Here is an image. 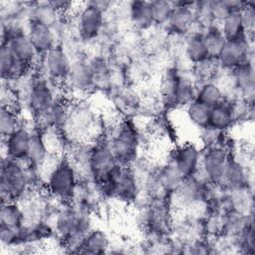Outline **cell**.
I'll use <instances>...</instances> for the list:
<instances>
[{
  "instance_id": "obj_1",
  "label": "cell",
  "mask_w": 255,
  "mask_h": 255,
  "mask_svg": "<svg viewBox=\"0 0 255 255\" xmlns=\"http://www.w3.org/2000/svg\"><path fill=\"white\" fill-rule=\"evenodd\" d=\"M78 175L75 165L68 157L58 160L47 179V189L56 199L70 203L77 194Z\"/></svg>"
},
{
  "instance_id": "obj_2",
  "label": "cell",
  "mask_w": 255,
  "mask_h": 255,
  "mask_svg": "<svg viewBox=\"0 0 255 255\" xmlns=\"http://www.w3.org/2000/svg\"><path fill=\"white\" fill-rule=\"evenodd\" d=\"M26 168L20 160L6 157L1 167V197L2 202L16 201L21 198L29 186Z\"/></svg>"
},
{
  "instance_id": "obj_3",
  "label": "cell",
  "mask_w": 255,
  "mask_h": 255,
  "mask_svg": "<svg viewBox=\"0 0 255 255\" xmlns=\"http://www.w3.org/2000/svg\"><path fill=\"white\" fill-rule=\"evenodd\" d=\"M110 144L118 164L129 166L134 161L139 146V135L134 126L129 122L124 123Z\"/></svg>"
},
{
  "instance_id": "obj_4",
  "label": "cell",
  "mask_w": 255,
  "mask_h": 255,
  "mask_svg": "<svg viewBox=\"0 0 255 255\" xmlns=\"http://www.w3.org/2000/svg\"><path fill=\"white\" fill-rule=\"evenodd\" d=\"M102 184L110 195L122 200H133L136 197V178L129 166L118 164Z\"/></svg>"
},
{
  "instance_id": "obj_5",
  "label": "cell",
  "mask_w": 255,
  "mask_h": 255,
  "mask_svg": "<svg viewBox=\"0 0 255 255\" xmlns=\"http://www.w3.org/2000/svg\"><path fill=\"white\" fill-rule=\"evenodd\" d=\"M118 165L111 144L106 140L95 143L89 149L87 166L90 174L102 183Z\"/></svg>"
},
{
  "instance_id": "obj_6",
  "label": "cell",
  "mask_w": 255,
  "mask_h": 255,
  "mask_svg": "<svg viewBox=\"0 0 255 255\" xmlns=\"http://www.w3.org/2000/svg\"><path fill=\"white\" fill-rule=\"evenodd\" d=\"M228 158L227 152L221 146H208L201 155L199 164V170L202 172L204 179L214 184L221 183Z\"/></svg>"
},
{
  "instance_id": "obj_7",
  "label": "cell",
  "mask_w": 255,
  "mask_h": 255,
  "mask_svg": "<svg viewBox=\"0 0 255 255\" xmlns=\"http://www.w3.org/2000/svg\"><path fill=\"white\" fill-rule=\"evenodd\" d=\"M56 102L51 86L45 80H36L29 87L27 106L36 118H41Z\"/></svg>"
},
{
  "instance_id": "obj_8",
  "label": "cell",
  "mask_w": 255,
  "mask_h": 255,
  "mask_svg": "<svg viewBox=\"0 0 255 255\" xmlns=\"http://www.w3.org/2000/svg\"><path fill=\"white\" fill-rule=\"evenodd\" d=\"M104 10L97 2L86 3L79 14V32L85 40L98 37L104 27Z\"/></svg>"
},
{
  "instance_id": "obj_9",
  "label": "cell",
  "mask_w": 255,
  "mask_h": 255,
  "mask_svg": "<svg viewBox=\"0 0 255 255\" xmlns=\"http://www.w3.org/2000/svg\"><path fill=\"white\" fill-rule=\"evenodd\" d=\"M250 46L248 38L227 41L218 59V64L226 70H235L250 63Z\"/></svg>"
},
{
  "instance_id": "obj_10",
  "label": "cell",
  "mask_w": 255,
  "mask_h": 255,
  "mask_svg": "<svg viewBox=\"0 0 255 255\" xmlns=\"http://www.w3.org/2000/svg\"><path fill=\"white\" fill-rule=\"evenodd\" d=\"M43 57V65L48 77L52 80H67L72 67V60L65 48L57 44Z\"/></svg>"
},
{
  "instance_id": "obj_11",
  "label": "cell",
  "mask_w": 255,
  "mask_h": 255,
  "mask_svg": "<svg viewBox=\"0 0 255 255\" xmlns=\"http://www.w3.org/2000/svg\"><path fill=\"white\" fill-rule=\"evenodd\" d=\"M25 32L39 56H44L57 45L53 27L34 18H29Z\"/></svg>"
},
{
  "instance_id": "obj_12",
  "label": "cell",
  "mask_w": 255,
  "mask_h": 255,
  "mask_svg": "<svg viewBox=\"0 0 255 255\" xmlns=\"http://www.w3.org/2000/svg\"><path fill=\"white\" fill-rule=\"evenodd\" d=\"M194 4L195 2L190 1L172 2L174 8L166 24L171 32L177 35H183L190 32L191 28L196 23L193 12Z\"/></svg>"
},
{
  "instance_id": "obj_13",
  "label": "cell",
  "mask_w": 255,
  "mask_h": 255,
  "mask_svg": "<svg viewBox=\"0 0 255 255\" xmlns=\"http://www.w3.org/2000/svg\"><path fill=\"white\" fill-rule=\"evenodd\" d=\"M172 158V164L180 174L183 177H190L199 167L201 154L196 145L185 143L175 149Z\"/></svg>"
},
{
  "instance_id": "obj_14",
  "label": "cell",
  "mask_w": 255,
  "mask_h": 255,
  "mask_svg": "<svg viewBox=\"0 0 255 255\" xmlns=\"http://www.w3.org/2000/svg\"><path fill=\"white\" fill-rule=\"evenodd\" d=\"M2 44H6L15 58L25 66L31 68L32 65L35 63L37 56V52L35 51L32 43L30 42L26 32L17 33L7 40L3 41Z\"/></svg>"
},
{
  "instance_id": "obj_15",
  "label": "cell",
  "mask_w": 255,
  "mask_h": 255,
  "mask_svg": "<svg viewBox=\"0 0 255 255\" xmlns=\"http://www.w3.org/2000/svg\"><path fill=\"white\" fill-rule=\"evenodd\" d=\"M31 138V131L23 125L8 137L3 138L6 157L23 160L26 158Z\"/></svg>"
},
{
  "instance_id": "obj_16",
  "label": "cell",
  "mask_w": 255,
  "mask_h": 255,
  "mask_svg": "<svg viewBox=\"0 0 255 255\" xmlns=\"http://www.w3.org/2000/svg\"><path fill=\"white\" fill-rule=\"evenodd\" d=\"M67 81L71 88L78 92H88L95 87L92 65L84 60L73 62Z\"/></svg>"
},
{
  "instance_id": "obj_17",
  "label": "cell",
  "mask_w": 255,
  "mask_h": 255,
  "mask_svg": "<svg viewBox=\"0 0 255 255\" xmlns=\"http://www.w3.org/2000/svg\"><path fill=\"white\" fill-rule=\"evenodd\" d=\"M31 68L20 63L6 44H1L0 49V72L3 81L19 80Z\"/></svg>"
},
{
  "instance_id": "obj_18",
  "label": "cell",
  "mask_w": 255,
  "mask_h": 255,
  "mask_svg": "<svg viewBox=\"0 0 255 255\" xmlns=\"http://www.w3.org/2000/svg\"><path fill=\"white\" fill-rule=\"evenodd\" d=\"M49 149L44 135L38 131L31 132V138L26 156L27 162L37 168H41L48 160Z\"/></svg>"
},
{
  "instance_id": "obj_19",
  "label": "cell",
  "mask_w": 255,
  "mask_h": 255,
  "mask_svg": "<svg viewBox=\"0 0 255 255\" xmlns=\"http://www.w3.org/2000/svg\"><path fill=\"white\" fill-rule=\"evenodd\" d=\"M184 53L188 61L195 65H201L210 60L202 33H192L188 35L184 43Z\"/></svg>"
},
{
  "instance_id": "obj_20",
  "label": "cell",
  "mask_w": 255,
  "mask_h": 255,
  "mask_svg": "<svg viewBox=\"0 0 255 255\" xmlns=\"http://www.w3.org/2000/svg\"><path fill=\"white\" fill-rule=\"evenodd\" d=\"M226 41H234L242 38H248L245 34L241 20L240 10L230 11L218 25Z\"/></svg>"
},
{
  "instance_id": "obj_21",
  "label": "cell",
  "mask_w": 255,
  "mask_h": 255,
  "mask_svg": "<svg viewBox=\"0 0 255 255\" xmlns=\"http://www.w3.org/2000/svg\"><path fill=\"white\" fill-rule=\"evenodd\" d=\"M129 18L139 30H147L154 25L149 1H132L129 4Z\"/></svg>"
},
{
  "instance_id": "obj_22",
  "label": "cell",
  "mask_w": 255,
  "mask_h": 255,
  "mask_svg": "<svg viewBox=\"0 0 255 255\" xmlns=\"http://www.w3.org/2000/svg\"><path fill=\"white\" fill-rule=\"evenodd\" d=\"M25 214L23 208L16 201L2 202L0 211L1 227L18 229L24 226Z\"/></svg>"
},
{
  "instance_id": "obj_23",
  "label": "cell",
  "mask_w": 255,
  "mask_h": 255,
  "mask_svg": "<svg viewBox=\"0 0 255 255\" xmlns=\"http://www.w3.org/2000/svg\"><path fill=\"white\" fill-rule=\"evenodd\" d=\"M202 37L208 52L209 59L216 61L227 42L219 26L213 24L205 28V32L202 33Z\"/></svg>"
},
{
  "instance_id": "obj_24",
  "label": "cell",
  "mask_w": 255,
  "mask_h": 255,
  "mask_svg": "<svg viewBox=\"0 0 255 255\" xmlns=\"http://www.w3.org/2000/svg\"><path fill=\"white\" fill-rule=\"evenodd\" d=\"M234 121V116L229 103L223 101L219 105L211 108L209 126L213 128L224 131L232 126Z\"/></svg>"
},
{
  "instance_id": "obj_25",
  "label": "cell",
  "mask_w": 255,
  "mask_h": 255,
  "mask_svg": "<svg viewBox=\"0 0 255 255\" xmlns=\"http://www.w3.org/2000/svg\"><path fill=\"white\" fill-rule=\"evenodd\" d=\"M110 246V240L107 234L102 230H94L87 234L81 248L80 253L103 254L107 252Z\"/></svg>"
},
{
  "instance_id": "obj_26",
  "label": "cell",
  "mask_w": 255,
  "mask_h": 255,
  "mask_svg": "<svg viewBox=\"0 0 255 255\" xmlns=\"http://www.w3.org/2000/svg\"><path fill=\"white\" fill-rule=\"evenodd\" d=\"M211 108L206 105L193 100L188 105H186L185 113L187 120L196 128H204L209 126Z\"/></svg>"
},
{
  "instance_id": "obj_27",
  "label": "cell",
  "mask_w": 255,
  "mask_h": 255,
  "mask_svg": "<svg viewBox=\"0 0 255 255\" xmlns=\"http://www.w3.org/2000/svg\"><path fill=\"white\" fill-rule=\"evenodd\" d=\"M195 100L209 108H213L224 101V96L221 88L217 84L205 82L197 89Z\"/></svg>"
},
{
  "instance_id": "obj_28",
  "label": "cell",
  "mask_w": 255,
  "mask_h": 255,
  "mask_svg": "<svg viewBox=\"0 0 255 255\" xmlns=\"http://www.w3.org/2000/svg\"><path fill=\"white\" fill-rule=\"evenodd\" d=\"M183 176L176 169V167L171 163L163 167L156 178L157 187L162 189L164 192H173L175 188L183 180Z\"/></svg>"
},
{
  "instance_id": "obj_29",
  "label": "cell",
  "mask_w": 255,
  "mask_h": 255,
  "mask_svg": "<svg viewBox=\"0 0 255 255\" xmlns=\"http://www.w3.org/2000/svg\"><path fill=\"white\" fill-rule=\"evenodd\" d=\"M245 178V170L242 164L234 158H228L222 182L229 187L238 189L244 184Z\"/></svg>"
},
{
  "instance_id": "obj_30",
  "label": "cell",
  "mask_w": 255,
  "mask_h": 255,
  "mask_svg": "<svg viewBox=\"0 0 255 255\" xmlns=\"http://www.w3.org/2000/svg\"><path fill=\"white\" fill-rule=\"evenodd\" d=\"M68 111L65 106L56 101L53 106L40 118L43 123L51 128H59L66 126L68 120Z\"/></svg>"
},
{
  "instance_id": "obj_31",
  "label": "cell",
  "mask_w": 255,
  "mask_h": 255,
  "mask_svg": "<svg viewBox=\"0 0 255 255\" xmlns=\"http://www.w3.org/2000/svg\"><path fill=\"white\" fill-rule=\"evenodd\" d=\"M21 126L22 124L15 109L2 106L0 113V132L2 137H8Z\"/></svg>"
},
{
  "instance_id": "obj_32",
  "label": "cell",
  "mask_w": 255,
  "mask_h": 255,
  "mask_svg": "<svg viewBox=\"0 0 255 255\" xmlns=\"http://www.w3.org/2000/svg\"><path fill=\"white\" fill-rule=\"evenodd\" d=\"M233 71L235 72L234 80L237 88L245 95H252L254 90V72L252 64H245Z\"/></svg>"
},
{
  "instance_id": "obj_33",
  "label": "cell",
  "mask_w": 255,
  "mask_h": 255,
  "mask_svg": "<svg viewBox=\"0 0 255 255\" xmlns=\"http://www.w3.org/2000/svg\"><path fill=\"white\" fill-rule=\"evenodd\" d=\"M151 14L154 25L164 26L167 24L170 15L173 11V5L171 1L166 0H155L150 1Z\"/></svg>"
},
{
  "instance_id": "obj_34",
  "label": "cell",
  "mask_w": 255,
  "mask_h": 255,
  "mask_svg": "<svg viewBox=\"0 0 255 255\" xmlns=\"http://www.w3.org/2000/svg\"><path fill=\"white\" fill-rule=\"evenodd\" d=\"M240 15L245 34L249 38L253 35L255 28V10L253 4L244 2L243 6L240 9Z\"/></svg>"
},
{
  "instance_id": "obj_35",
  "label": "cell",
  "mask_w": 255,
  "mask_h": 255,
  "mask_svg": "<svg viewBox=\"0 0 255 255\" xmlns=\"http://www.w3.org/2000/svg\"><path fill=\"white\" fill-rule=\"evenodd\" d=\"M48 4L60 15L62 13H66L67 11H69L72 6L73 3L69 2V1H63V0H53V1H48Z\"/></svg>"
}]
</instances>
